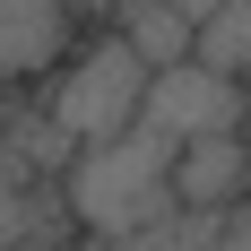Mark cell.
Returning a JSON list of instances; mask_svg holds the SVG:
<instances>
[{
	"label": "cell",
	"instance_id": "1",
	"mask_svg": "<svg viewBox=\"0 0 251 251\" xmlns=\"http://www.w3.org/2000/svg\"><path fill=\"white\" fill-rule=\"evenodd\" d=\"M174 148L182 139H165L156 122H130L122 139H96V148H78L70 165H61V208H70V234H87V243H122V234H148L165 226V217H182L174 208Z\"/></svg>",
	"mask_w": 251,
	"mask_h": 251
},
{
	"label": "cell",
	"instance_id": "2",
	"mask_svg": "<svg viewBox=\"0 0 251 251\" xmlns=\"http://www.w3.org/2000/svg\"><path fill=\"white\" fill-rule=\"evenodd\" d=\"M139 96H148V61L104 26L87 44L61 52V70L44 78V122L70 139V148H96V139H122L139 122Z\"/></svg>",
	"mask_w": 251,
	"mask_h": 251
},
{
	"label": "cell",
	"instance_id": "3",
	"mask_svg": "<svg viewBox=\"0 0 251 251\" xmlns=\"http://www.w3.org/2000/svg\"><path fill=\"white\" fill-rule=\"evenodd\" d=\"M139 122H156L165 139H226V130H251V87H243V70L174 61V70H148Z\"/></svg>",
	"mask_w": 251,
	"mask_h": 251
},
{
	"label": "cell",
	"instance_id": "4",
	"mask_svg": "<svg viewBox=\"0 0 251 251\" xmlns=\"http://www.w3.org/2000/svg\"><path fill=\"white\" fill-rule=\"evenodd\" d=\"M70 44H78V9L70 0H0V96L44 87Z\"/></svg>",
	"mask_w": 251,
	"mask_h": 251
},
{
	"label": "cell",
	"instance_id": "5",
	"mask_svg": "<svg viewBox=\"0 0 251 251\" xmlns=\"http://www.w3.org/2000/svg\"><path fill=\"white\" fill-rule=\"evenodd\" d=\"M243 200H251V130L182 139V148H174V208L226 217V208H243Z\"/></svg>",
	"mask_w": 251,
	"mask_h": 251
},
{
	"label": "cell",
	"instance_id": "6",
	"mask_svg": "<svg viewBox=\"0 0 251 251\" xmlns=\"http://www.w3.org/2000/svg\"><path fill=\"white\" fill-rule=\"evenodd\" d=\"M70 208L52 182H0V251H61Z\"/></svg>",
	"mask_w": 251,
	"mask_h": 251
},
{
	"label": "cell",
	"instance_id": "7",
	"mask_svg": "<svg viewBox=\"0 0 251 251\" xmlns=\"http://www.w3.org/2000/svg\"><path fill=\"white\" fill-rule=\"evenodd\" d=\"M113 35H122L148 70H174V61H191V18H174L165 0H139V9H122L113 18Z\"/></svg>",
	"mask_w": 251,
	"mask_h": 251
},
{
	"label": "cell",
	"instance_id": "8",
	"mask_svg": "<svg viewBox=\"0 0 251 251\" xmlns=\"http://www.w3.org/2000/svg\"><path fill=\"white\" fill-rule=\"evenodd\" d=\"M191 61H208V70H243V61H251V0H217V18L191 35Z\"/></svg>",
	"mask_w": 251,
	"mask_h": 251
},
{
	"label": "cell",
	"instance_id": "9",
	"mask_svg": "<svg viewBox=\"0 0 251 251\" xmlns=\"http://www.w3.org/2000/svg\"><path fill=\"white\" fill-rule=\"evenodd\" d=\"M165 9H174V18H191V35H200V26L217 18V0H165Z\"/></svg>",
	"mask_w": 251,
	"mask_h": 251
},
{
	"label": "cell",
	"instance_id": "10",
	"mask_svg": "<svg viewBox=\"0 0 251 251\" xmlns=\"http://www.w3.org/2000/svg\"><path fill=\"white\" fill-rule=\"evenodd\" d=\"M9 113H18V96H0V130H9Z\"/></svg>",
	"mask_w": 251,
	"mask_h": 251
},
{
	"label": "cell",
	"instance_id": "11",
	"mask_svg": "<svg viewBox=\"0 0 251 251\" xmlns=\"http://www.w3.org/2000/svg\"><path fill=\"white\" fill-rule=\"evenodd\" d=\"M243 87H251V61H243Z\"/></svg>",
	"mask_w": 251,
	"mask_h": 251
}]
</instances>
